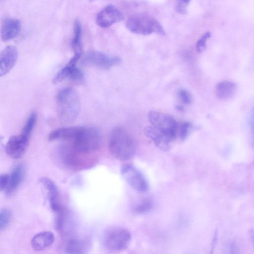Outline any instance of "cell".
<instances>
[{
	"label": "cell",
	"instance_id": "cell-1",
	"mask_svg": "<svg viewBox=\"0 0 254 254\" xmlns=\"http://www.w3.org/2000/svg\"><path fill=\"white\" fill-rule=\"evenodd\" d=\"M109 149L116 159L124 161L132 158L135 152V142L128 131L121 127H116L111 131Z\"/></svg>",
	"mask_w": 254,
	"mask_h": 254
},
{
	"label": "cell",
	"instance_id": "cell-2",
	"mask_svg": "<svg viewBox=\"0 0 254 254\" xmlns=\"http://www.w3.org/2000/svg\"><path fill=\"white\" fill-rule=\"evenodd\" d=\"M57 113L59 120L64 124L73 122L80 110L79 96L71 87H66L59 91L56 96Z\"/></svg>",
	"mask_w": 254,
	"mask_h": 254
},
{
	"label": "cell",
	"instance_id": "cell-3",
	"mask_svg": "<svg viewBox=\"0 0 254 254\" xmlns=\"http://www.w3.org/2000/svg\"><path fill=\"white\" fill-rule=\"evenodd\" d=\"M102 136L94 127H80L77 134L66 144L80 152L93 154L100 147Z\"/></svg>",
	"mask_w": 254,
	"mask_h": 254
},
{
	"label": "cell",
	"instance_id": "cell-4",
	"mask_svg": "<svg viewBox=\"0 0 254 254\" xmlns=\"http://www.w3.org/2000/svg\"><path fill=\"white\" fill-rule=\"evenodd\" d=\"M60 157L67 168L73 171L90 168L96 162L93 154L80 152L66 143L60 148Z\"/></svg>",
	"mask_w": 254,
	"mask_h": 254
},
{
	"label": "cell",
	"instance_id": "cell-5",
	"mask_svg": "<svg viewBox=\"0 0 254 254\" xmlns=\"http://www.w3.org/2000/svg\"><path fill=\"white\" fill-rule=\"evenodd\" d=\"M126 27L131 32L143 35L152 33L162 35L165 34L163 27L155 18L144 14L129 17L127 21Z\"/></svg>",
	"mask_w": 254,
	"mask_h": 254
},
{
	"label": "cell",
	"instance_id": "cell-6",
	"mask_svg": "<svg viewBox=\"0 0 254 254\" xmlns=\"http://www.w3.org/2000/svg\"><path fill=\"white\" fill-rule=\"evenodd\" d=\"M131 241L128 230L123 227H112L107 230L103 237L104 246L108 250L118 252L126 250Z\"/></svg>",
	"mask_w": 254,
	"mask_h": 254
},
{
	"label": "cell",
	"instance_id": "cell-7",
	"mask_svg": "<svg viewBox=\"0 0 254 254\" xmlns=\"http://www.w3.org/2000/svg\"><path fill=\"white\" fill-rule=\"evenodd\" d=\"M148 118L152 126L166 135L171 141L176 138L178 123L172 116L152 111L148 113Z\"/></svg>",
	"mask_w": 254,
	"mask_h": 254
},
{
	"label": "cell",
	"instance_id": "cell-8",
	"mask_svg": "<svg viewBox=\"0 0 254 254\" xmlns=\"http://www.w3.org/2000/svg\"><path fill=\"white\" fill-rule=\"evenodd\" d=\"M121 61V59L118 57L97 51L87 53L83 59V63L85 64L105 70L117 65Z\"/></svg>",
	"mask_w": 254,
	"mask_h": 254
},
{
	"label": "cell",
	"instance_id": "cell-9",
	"mask_svg": "<svg viewBox=\"0 0 254 254\" xmlns=\"http://www.w3.org/2000/svg\"><path fill=\"white\" fill-rule=\"evenodd\" d=\"M121 173L133 189L139 192H145L149 189L148 184L140 171L131 164L123 165L121 168Z\"/></svg>",
	"mask_w": 254,
	"mask_h": 254
},
{
	"label": "cell",
	"instance_id": "cell-10",
	"mask_svg": "<svg viewBox=\"0 0 254 254\" xmlns=\"http://www.w3.org/2000/svg\"><path fill=\"white\" fill-rule=\"evenodd\" d=\"M80 58L73 55L67 64L55 75L53 82L57 84L66 78L76 82H82L84 79L83 73L76 65Z\"/></svg>",
	"mask_w": 254,
	"mask_h": 254
},
{
	"label": "cell",
	"instance_id": "cell-11",
	"mask_svg": "<svg viewBox=\"0 0 254 254\" xmlns=\"http://www.w3.org/2000/svg\"><path fill=\"white\" fill-rule=\"evenodd\" d=\"M29 138L21 133L11 136L6 143V154L14 159L22 157L27 150Z\"/></svg>",
	"mask_w": 254,
	"mask_h": 254
},
{
	"label": "cell",
	"instance_id": "cell-12",
	"mask_svg": "<svg viewBox=\"0 0 254 254\" xmlns=\"http://www.w3.org/2000/svg\"><path fill=\"white\" fill-rule=\"evenodd\" d=\"M122 11L115 5H108L102 9L97 14L96 21L100 27L106 28L123 20Z\"/></svg>",
	"mask_w": 254,
	"mask_h": 254
},
{
	"label": "cell",
	"instance_id": "cell-13",
	"mask_svg": "<svg viewBox=\"0 0 254 254\" xmlns=\"http://www.w3.org/2000/svg\"><path fill=\"white\" fill-rule=\"evenodd\" d=\"M39 182L46 190L50 208L54 213L62 209L64 206L61 203L58 188L55 183L47 177H42Z\"/></svg>",
	"mask_w": 254,
	"mask_h": 254
},
{
	"label": "cell",
	"instance_id": "cell-14",
	"mask_svg": "<svg viewBox=\"0 0 254 254\" xmlns=\"http://www.w3.org/2000/svg\"><path fill=\"white\" fill-rule=\"evenodd\" d=\"M18 57V51L14 46L5 47L0 54V75L6 74L15 65Z\"/></svg>",
	"mask_w": 254,
	"mask_h": 254
},
{
	"label": "cell",
	"instance_id": "cell-15",
	"mask_svg": "<svg viewBox=\"0 0 254 254\" xmlns=\"http://www.w3.org/2000/svg\"><path fill=\"white\" fill-rule=\"evenodd\" d=\"M144 132L145 135L160 150L167 151L170 149L171 140L155 127L152 126H147L145 127Z\"/></svg>",
	"mask_w": 254,
	"mask_h": 254
},
{
	"label": "cell",
	"instance_id": "cell-16",
	"mask_svg": "<svg viewBox=\"0 0 254 254\" xmlns=\"http://www.w3.org/2000/svg\"><path fill=\"white\" fill-rule=\"evenodd\" d=\"M25 173V169L22 164L15 166L9 175L7 187L4 191L7 196L12 195L22 183Z\"/></svg>",
	"mask_w": 254,
	"mask_h": 254
},
{
	"label": "cell",
	"instance_id": "cell-17",
	"mask_svg": "<svg viewBox=\"0 0 254 254\" xmlns=\"http://www.w3.org/2000/svg\"><path fill=\"white\" fill-rule=\"evenodd\" d=\"M90 245V241L87 238H72L65 243L64 252L66 254H85Z\"/></svg>",
	"mask_w": 254,
	"mask_h": 254
},
{
	"label": "cell",
	"instance_id": "cell-18",
	"mask_svg": "<svg viewBox=\"0 0 254 254\" xmlns=\"http://www.w3.org/2000/svg\"><path fill=\"white\" fill-rule=\"evenodd\" d=\"M54 234L50 231H43L35 234L31 240V246L36 251H42L53 245Z\"/></svg>",
	"mask_w": 254,
	"mask_h": 254
},
{
	"label": "cell",
	"instance_id": "cell-19",
	"mask_svg": "<svg viewBox=\"0 0 254 254\" xmlns=\"http://www.w3.org/2000/svg\"><path fill=\"white\" fill-rule=\"evenodd\" d=\"M20 22L15 18L5 19L1 25V39L2 41H7L16 37L20 30Z\"/></svg>",
	"mask_w": 254,
	"mask_h": 254
},
{
	"label": "cell",
	"instance_id": "cell-20",
	"mask_svg": "<svg viewBox=\"0 0 254 254\" xmlns=\"http://www.w3.org/2000/svg\"><path fill=\"white\" fill-rule=\"evenodd\" d=\"M79 128V126H73L55 129L48 135V140L49 141L62 140L68 142L77 133Z\"/></svg>",
	"mask_w": 254,
	"mask_h": 254
},
{
	"label": "cell",
	"instance_id": "cell-21",
	"mask_svg": "<svg viewBox=\"0 0 254 254\" xmlns=\"http://www.w3.org/2000/svg\"><path fill=\"white\" fill-rule=\"evenodd\" d=\"M215 91L219 98L227 99L234 95L236 91V85L231 81H222L217 84Z\"/></svg>",
	"mask_w": 254,
	"mask_h": 254
},
{
	"label": "cell",
	"instance_id": "cell-22",
	"mask_svg": "<svg viewBox=\"0 0 254 254\" xmlns=\"http://www.w3.org/2000/svg\"><path fill=\"white\" fill-rule=\"evenodd\" d=\"M73 31L71 44L74 51V54L81 55L82 52L81 42L82 28L81 23L77 19L74 20Z\"/></svg>",
	"mask_w": 254,
	"mask_h": 254
},
{
	"label": "cell",
	"instance_id": "cell-23",
	"mask_svg": "<svg viewBox=\"0 0 254 254\" xmlns=\"http://www.w3.org/2000/svg\"><path fill=\"white\" fill-rule=\"evenodd\" d=\"M37 115L32 112L27 118L21 131V134L30 138L36 122Z\"/></svg>",
	"mask_w": 254,
	"mask_h": 254
},
{
	"label": "cell",
	"instance_id": "cell-24",
	"mask_svg": "<svg viewBox=\"0 0 254 254\" xmlns=\"http://www.w3.org/2000/svg\"><path fill=\"white\" fill-rule=\"evenodd\" d=\"M152 206L151 200L148 198H144L133 207L132 211L135 214H143L149 211Z\"/></svg>",
	"mask_w": 254,
	"mask_h": 254
},
{
	"label": "cell",
	"instance_id": "cell-25",
	"mask_svg": "<svg viewBox=\"0 0 254 254\" xmlns=\"http://www.w3.org/2000/svg\"><path fill=\"white\" fill-rule=\"evenodd\" d=\"M192 128V124L189 122L178 123L177 136L182 140H185L189 136Z\"/></svg>",
	"mask_w": 254,
	"mask_h": 254
},
{
	"label": "cell",
	"instance_id": "cell-26",
	"mask_svg": "<svg viewBox=\"0 0 254 254\" xmlns=\"http://www.w3.org/2000/svg\"><path fill=\"white\" fill-rule=\"evenodd\" d=\"M11 212L6 208H3L0 211V229L4 230L9 224L11 220Z\"/></svg>",
	"mask_w": 254,
	"mask_h": 254
},
{
	"label": "cell",
	"instance_id": "cell-27",
	"mask_svg": "<svg viewBox=\"0 0 254 254\" xmlns=\"http://www.w3.org/2000/svg\"><path fill=\"white\" fill-rule=\"evenodd\" d=\"M210 33L209 32H207L199 39L196 43V46L197 52L201 53L205 50L206 42L210 38Z\"/></svg>",
	"mask_w": 254,
	"mask_h": 254
},
{
	"label": "cell",
	"instance_id": "cell-28",
	"mask_svg": "<svg viewBox=\"0 0 254 254\" xmlns=\"http://www.w3.org/2000/svg\"><path fill=\"white\" fill-rule=\"evenodd\" d=\"M178 96L181 102L185 104H189L191 101V97L189 91L184 89L180 90Z\"/></svg>",
	"mask_w": 254,
	"mask_h": 254
},
{
	"label": "cell",
	"instance_id": "cell-29",
	"mask_svg": "<svg viewBox=\"0 0 254 254\" xmlns=\"http://www.w3.org/2000/svg\"><path fill=\"white\" fill-rule=\"evenodd\" d=\"M190 1L180 0L178 1L176 4V10L182 14L187 13V7Z\"/></svg>",
	"mask_w": 254,
	"mask_h": 254
},
{
	"label": "cell",
	"instance_id": "cell-30",
	"mask_svg": "<svg viewBox=\"0 0 254 254\" xmlns=\"http://www.w3.org/2000/svg\"><path fill=\"white\" fill-rule=\"evenodd\" d=\"M9 174H2L0 175V189L1 191H4L8 182Z\"/></svg>",
	"mask_w": 254,
	"mask_h": 254
},
{
	"label": "cell",
	"instance_id": "cell-31",
	"mask_svg": "<svg viewBox=\"0 0 254 254\" xmlns=\"http://www.w3.org/2000/svg\"><path fill=\"white\" fill-rule=\"evenodd\" d=\"M228 254H238V249L236 245L231 243L228 248Z\"/></svg>",
	"mask_w": 254,
	"mask_h": 254
},
{
	"label": "cell",
	"instance_id": "cell-32",
	"mask_svg": "<svg viewBox=\"0 0 254 254\" xmlns=\"http://www.w3.org/2000/svg\"><path fill=\"white\" fill-rule=\"evenodd\" d=\"M249 236L250 239V241L254 247V228H252L249 230Z\"/></svg>",
	"mask_w": 254,
	"mask_h": 254
}]
</instances>
